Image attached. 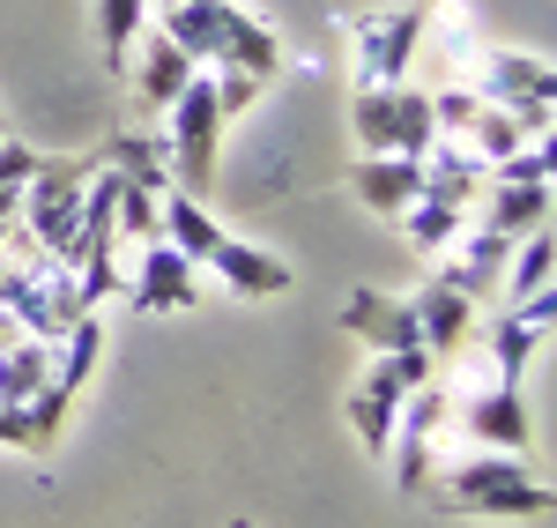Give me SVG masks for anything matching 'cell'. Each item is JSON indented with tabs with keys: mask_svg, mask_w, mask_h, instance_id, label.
<instances>
[{
	"mask_svg": "<svg viewBox=\"0 0 557 528\" xmlns=\"http://www.w3.org/2000/svg\"><path fill=\"white\" fill-rule=\"evenodd\" d=\"M157 30H164L194 67H246L260 83L283 67L275 30L253 23L246 8H231V0H164V23H157Z\"/></svg>",
	"mask_w": 557,
	"mask_h": 528,
	"instance_id": "cell-1",
	"label": "cell"
},
{
	"mask_svg": "<svg viewBox=\"0 0 557 528\" xmlns=\"http://www.w3.org/2000/svg\"><path fill=\"white\" fill-rule=\"evenodd\" d=\"M431 484H438L446 514H498V521H543L550 514V484H535L528 462L498 454V446H483L454 469H431Z\"/></svg>",
	"mask_w": 557,
	"mask_h": 528,
	"instance_id": "cell-2",
	"label": "cell"
},
{
	"mask_svg": "<svg viewBox=\"0 0 557 528\" xmlns=\"http://www.w3.org/2000/svg\"><path fill=\"white\" fill-rule=\"evenodd\" d=\"M349 127L364 142V157H424L431 142H438L431 89H417V83H357Z\"/></svg>",
	"mask_w": 557,
	"mask_h": 528,
	"instance_id": "cell-3",
	"label": "cell"
},
{
	"mask_svg": "<svg viewBox=\"0 0 557 528\" xmlns=\"http://www.w3.org/2000/svg\"><path fill=\"white\" fill-rule=\"evenodd\" d=\"M164 164L178 172V194H209L215 186V149H223V105H215V75L201 67L194 83L164 105Z\"/></svg>",
	"mask_w": 557,
	"mask_h": 528,
	"instance_id": "cell-4",
	"label": "cell"
},
{
	"mask_svg": "<svg viewBox=\"0 0 557 528\" xmlns=\"http://www.w3.org/2000/svg\"><path fill=\"white\" fill-rule=\"evenodd\" d=\"M97 164H38L23 179V201H15V223L30 231V246H45L52 261H67L75 246V223H83V179Z\"/></svg>",
	"mask_w": 557,
	"mask_h": 528,
	"instance_id": "cell-5",
	"label": "cell"
},
{
	"mask_svg": "<svg viewBox=\"0 0 557 528\" xmlns=\"http://www.w3.org/2000/svg\"><path fill=\"white\" fill-rule=\"evenodd\" d=\"M446 409H454V395L438 388V380H424V388H409L401 395V409H394V440H386V462H394V484L401 491H431V446H438V432H446Z\"/></svg>",
	"mask_w": 557,
	"mask_h": 528,
	"instance_id": "cell-6",
	"label": "cell"
},
{
	"mask_svg": "<svg viewBox=\"0 0 557 528\" xmlns=\"http://www.w3.org/2000/svg\"><path fill=\"white\" fill-rule=\"evenodd\" d=\"M424 45V8H380L349 23V52H357V83H409V60Z\"/></svg>",
	"mask_w": 557,
	"mask_h": 528,
	"instance_id": "cell-7",
	"label": "cell"
},
{
	"mask_svg": "<svg viewBox=\"0 0 557 528\" xmlns=\"http://www.w3.org/2000/svg\"><path fill=\"white\" fill-rule=\"evenodd\" d=\"M446 417H461V425H469V440L498 446V454H520V446H528V402H520V380L491 372V365L461 388V402H454Z\"/></svg>",
	"mask_w": 557,
	"mask_h": 528,
	"instance_id": "cell-8",
	"label": "cell"
},
{
	"mask_svg": "<svg viewBox=\"0 0 557 528\" xmlns=\"http://www.w3.org/2000/svg\"><path fill=\"white\" fill-rule=\"evenodd\" d=\"M134 312H172V306H201V268L178 254L172 238H141V268L127 275Z\"/></svg>",
	"mask_w": 557,
	"mask_h": 528,
	"instance_id": "cell-9",
	"label": "cell"
},
{
	"mask_svg": "<svg viewBox=\"0 0 557 528\" xmlns=\"http://www.w3.org/2000/svg\"><path fill=\"white\" fill-rule=\"evenodd\" d=\"M343 328L357 335V343H372V351H424L417 306H409V298H386V291H349Z\"/></svg>",
	"mask_w": 557,
	"mask_h": 528,
	"instance_id": "cell-10",
	"label": "cell"
},
{
	"mask_svg": "<svg viewBox=\"0 0 557 528\" xmlns=\"http://www.w3.org/2000/svg\"><path fill=\"white\" fill-rule=\"evenodd\" d=\"M409 306H417V335H424L431 357H461V351H469V335H475V298H461L454 283H438V275H431Z\"/></svg>",
	"mask_w": 557,
	"mask_h": 528,
	"instance_id": "cell-11",
	"label": "cell"
},
{
	"mask_svg": "<svg viewBox=\"0 0 557 528\" xmlns=\"http://www.w3.org/2000/svg\"><path fill=\"white\" fill-rule=\"evenodd\" d=\"M483 105H506V112H528V105H550L557 75L550 60H528V52H491L483 60V83H475Z\"/></svg>",
	"mask_w": 557,
	"mask_h": 528,
	"instance_id": "cell-12",
	"label": "cell"
},
{
	"mask_svg": "<svg viewBox=\"0 0 557 528\" xmlns=\"http://www.w3.org/2000/svg\"><path fill=\"white\" fill-rule=\"evenodd\" d=\"M483 179H491V172H483V157H475L461 134H438V142L424 149V194H431V201L475 209V201H483Z\"/></svg>",
	"mask_w": 557,
	"mask_h": 528,
	"instance_id": "cell-13",
	"label": "cell"
},
{
	"mask_svg": "<svg viewBox=\"0 0 557 528\" xmlns=\"http://www.w3.org/2000/svg\"><path fill=\"white\" fill-rule=\"evenodd\" d=\"M349 194L372 209V217H401L417 194H424V157H364L349 172Z\"/></svg>",
	"mask_w": 557,
	"mask_h": 528,
	"instance_id": "cell-14",
	"label": "cell"
},
{
	"mask_svg": "<svg viewBox=\"0 0 557 528\" xmlns=\"http://www.w3.org/2000/svg\"><path fill=\"white\" fill-rule=\"evenodd\" d=\"M209 275L223 291H238V298H275V291H290V268L275 261L268 246H246V238H231V231H223V246L209 254Z\"/></svg>",
	"mask_w": 557,
	"mask_h": 528,
	"instance_id": "cell-15",
	"label": "cell"
},
{
	"mask_svg": "<svg viewBox=\"0 0 557 528\" xmlns=\"http://www.w3.org/2000/svg\"><path fill=\"white\" fill-rule=\"evenodd\" d=\"M194 75H201V67H194V60H186V52L164 38V30H141V67H134L141 112H157V120H164V105H172V97L194 83Z\"/></svg>",
	"mask_w": 557,
	"mask_h": 528,
	"instance_id": "cell-16",
	"label": "cell"
},
{
	"mask_svg": "<svg viewBox=\"0 0 557 528\" xmlns=\"http://www.w3.org/2000/svg\"><path fill=\"white\" fill-rule=\"evenodd\" d=\"M506 254H513V238H498V231H469V246L438 268V283H454L461 298L483 306V298L498 291V275H506Z\"/></svg>",
	"mask_w": 557,
	"mask_h": 528,
	"instance_id": "cell-17",
	"label": "cell"
},
{
	"mask_svg": "<svg viewBox=\"0 0 557 528\" xmlns=\"http://www.w3.org/2000/svg\"><path fill=\"white\" fill-rule=\"evenodd\" d=\"M157 238H172L194 268H209V254L223 246V223L201 209V194H164V209H157Z\"/></svg>",
	"mask_w": 557,
	"mask_h": 528,
	"instance_id": "cell-18",
	"label": "cell"
},
{
	"mask_svg": "<svg viewBox=\"0 0 557 528\" xmlns=\"http://www.w3.org/2000/svg\"><path fill=\"white\" fill-rule=\"evenodd\" d=\"M483 194H491V209H483V231H498V238H528V231H543V223H550V186L491 179Z\"/></svg>",
	"mask_w": 557,
	"mask_h": 528,
	"instance_id": "cell-19",
	"label": "cell"
},
{
	"mask_svg": "<svg viewBox=\"0 0 557 528\" xmlns=\"http://www.w3.org/2000/svg\"><path fill=\"white\" fill-rule=\"evenodd\" d=\"M104 164L134 186H149V194H172V164H164V127H141V134H112V149H104Z\"/></svg>",
	"mask_w": 557,
	"mask_h": 528,
	"instance_id": "cell-20",
	"label": "cell"
},
{
	"mask_svg": "<svg viewBox=\"0 0 557 528\" xmlns=\"http://www.w3.org/2000/svg\"><path fill=\"white\" fill-rule=\"evenodd\" d=\"M394 223L409 231V246H417V254H446V246H461V231H469V209L417 194V201H409V209H401Z\"/></svg>",
	"mask_w": 557,
	"mask_h": 528,
	"instance_id": "cell-21",
	"label": "cell"
},
{
	"mask_svg": "<svg viewBox=\"0 0 557 528\" xmlns=\"http://www.w3.org/2000/svg\"><path fill=\"white\" fill-rule=\"evenodd\" d=\"M543 335H550V328H543V320H528V312H498V328H491V357H483V365H491V372H506V380H520V372H528V357L543 351Z\"/></svg>",
	"mask_w": 557,
	"mask_h": 528,
	"instance_id": "cell-22",
	"label": "cell"
},
{
	"mask_svg": "<svg viewBox=\"0 0 557 528\" xmlns=\"http://www.w3.org/2000/svg\"><path fill=\"white\" fill-rule=\"evenodd\" d=\"M38 388H52V343L23 335L0 351V402H30Z\"/></svg>",
	"mask_w": 557,
	"mask_h": 528,
	"instance_id": "cell-23",
	"label": "cell"
},
{
	"mask_svg": "<svg viewBox=\"0 0 557 528\" xmlns=\"http://www.w3.org/2000/svg\"><path fill=\"white\" fill-rule=\"evenodd\" d=\"M461 142H469L475 157H483V172H491V164H506V157H513L520 142H543V134H528L513 112H506V105H483L469 127H461Z\"/></svg>",
	"mask_w": 557,
	"mask_h": 528,
	"instance_id": "cell-24",
	"label": "cell"
},
{
	"mask_svg": "<svg viewBox=\"0 0 557 528\" xmlns=\"http://www.w3.org/2000/svg\"><path fill=\"white\" fill-rule=\"evenodd\" d=\"M97 351H104V328H97V312H83V320H75V328H67V335L52 343V365H60L52 380H60L67 395H75L89 372H97Z\"/></svg>",
	"mask_w": 557,
	"mask_h": 528,
	"instance_id": "cell-25",
	"label": "cell"
},
{
	"mask_svg": "<svg viewBox=\"0 0 557 528\" xmlns=\"http://www.w3.org/2000/svg\"><path fill=\"white\" fill-rule=\"evenodd\" d=\"M97 30H104V52H112V67H127L134 38L149 30V0H97Z\"/></svg>",
	"mask_w": 557,
	"mask_h": 528,
	"instance_id": "cell-26",
	"label": "cell"
},
{
	"mask_svg": "<svg viewBox=\"0 0 557 528\" xmlns=\"http://www.w3.org/2000/svg\"><path fill=\"white\" fill-rule=\"evenodd\" d=\"M475 112H483V97H475V89H431V120H438V134H461L475 120Z\"/></svg>",
	"mask_w": 557,
	"mask_h": 528,
	"instance_id": "cell-27",
	"label": "cell"
},
{
	"mask_svg": "<svg viewBox=\"0 0 557 528\" xmlns=\"http://www.w3.org/2000/svg\"><path fill=\"white\" fill-rule=\"evenodd\" d=\"M38 164H45V157L30 149V142H8V134H0V186H23Z\"/></svg>",
	"mask_w": 557,
	"mask_h": 528,
	"instance_id": "cell-28",
	"label": "cell"
},
{
	"mask_svg": "<svg viewBox=\"0 0 557 528\" xmlns=\"http://www.w3.org/2000/svg\"><path fill=\"white\" fill-rule=\"evenodd\" d=\"M0 446H30V417H23V402H0ZM38 454V446H30Z\"/></svg>",
	"mask_w": 557,
	"mask_h": 528,
	"instance_id": "cell-29",
	"label": "cell"
},
{
	"mask_svg": "<svg viewBox=\"0 0 557 528\" xmlns=\"http://www.w3.org/2000/svg\"><path fill=\"white\" fill-rule=\"evenodd\" d=\"M8 246H15V217L0 223V261H8Z\"/></svg>",
	"mask_w": 557,
	"mask_h": 528,
	"instance_id": "cell-30",
	"label": "cell"
},
{
	"mask_svg": "<svg viewBox=\"0 0 557 528\" xmlns=\"http://www.w3.org/2000/svg\"><path fill=\"white\" fill-rule=\"evenodd\" d=\"M0 134H8V127H0Z\"/></svg>",
	"mask_w": 557,
	"mask_h": 528,
	"instance_id": "cell-31",
	"label": "cell"
}]
</instances>
